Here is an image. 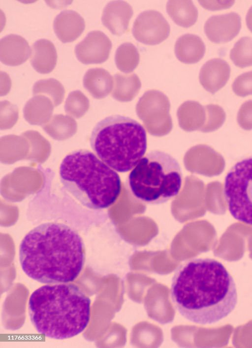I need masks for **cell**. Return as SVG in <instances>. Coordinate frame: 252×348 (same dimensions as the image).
<instances>
[{"mask_svg": "<svg viewBox=\"0 0 252 348\" xmlns=\"http://www.w3.org/2000/svg\"><path fill=\"white\" fill-rule=\"evenodd\" d=\"M139 59L137 48L130 42L122 44L116 50L115 62L118 69L124 73L132 72L137 66Z\"/></svg>", "mask_w": 252, "mask_h": 348, "instance_id": "19", "label": "cell"}, {"mask_svg": "<svg viewBox=\"0 0 252 348\" xmlns=\"http://www.w3.org/2000/svg\"><path fill=\"white\" fill-rule=\"evenodd\" d=\"M206 107L209 113V121L205 130L213 131L223 125L226 119V114L223 109L219 105L210 104Z\"/></svg>", "mask_w": 252, "mask_h": 348, "instance_id": "25", "label": "cell"}, {"mask_svg": "<svg viewBox=\"0 0 252 348\" xmlns=\"http://www.w3.org/2000/svg\"><path fill=\"white\" fill-rule=\"evenodd\" d=\"M114 78L116 87L113 96L119 100H130L140 87L139 79L135 74L130 75L116 74Z\"/></svg>", "mask_w": 252, "mask_h": 348, "instance_id": "20", "label": "cell"}, {"mask_svg": "<svg viewBox=\"0 0 252 348\" xmlns=\"http://www.w3.org/2000/svg\"><path fill=\"white\" fill-rule=\"evenodd\" d=\"M241 18L234 12L213 15L205 23L204 32L208 38L216 43L227 42L239 33Z\"/></svg>", "mask_w": 252, "mask_h": 348, "instance_id": "10", "label": "cell"}, {"mask_svg": "<svg viewBox=\"0 0 252 348\" xmlns=\"http://www.w3.org/2000/svg\"><path fill=\"white\" fill-rule=\"evenodd\" d=\"M237 118L239 125L242 129L252 130V100L246 101L241 106Z\"/></svg>", "mask_w": 252, "mask_h": 348, "instance_id": "26", "label": "cell"}, {"mask_svg": "<svg viewBox=\"0 0 252 348\" xmlns=\"http://www.w3.org/2000/svg\"><path fill=\"white\" fill-rule=\"evenodd\" d=\"M232 88L238 96L245 97L252 94V70L239 75L234 80Z\"/></svg>", "mask_w": 252, "mask_h": 348, "instance_id": "24", "label": "cell"}, {"mask_svg": "<svg viewBox=\"0 0 252 348\" xmlns=\"http://www.w3.org/2000/svg\"><path fill=\"white\" fill-rule=\"evenodd\" d=\"M112 46L110 39L104 33L93 30L76 45L75 53L83 64L101 63L108 58Z\"/></svg>", "mask_w": 252, "mask_h": 348, "instance_id": "9", "label": "cell"}, {"mask_svg": "<svg viewBox=\"0 0 252 348\" xmlns=\"http://www.w3.org/2000/svg\"><path fill=\"white\" fill-rule=\"evenodd\" d=\"M246 22L248 28L252 32V5L247 13Z\"/></svg>", "mask_w": 252, "mask_h": 348, "instance_id": "28", "label": "cell"}, {"mask_svg": "<svg viewBox=\"0 0 252 348\" xmlns=\"http://www.w3.org/2000/svg\"><path fill=\"white\" fill-rule=\"evenodd\" d=\"M31 48L30 62L32 67L41 74L52 71L57 60L54 44L49 40L40 39L32 44Z\"/></svg>", "mask_w": 252, "mask_h": 348, "instance_id": "15", "label": "cell"}, {"mask_svg": "<svg viewBox=\"0 0 252 348\" xmlns=\"http://www.w3.org/2000/svg\"><path fill=\"white\" fill-rule=\"evenodd\" d=\"M230 74V67L228 63L221 58H215L203 65L199 78L204 88L214 94L225 85Z\"/></svg>", "mask_w": 252, "mask_h": 348, "instance_id": "12", "label": "cell"}, {"mask_svg": "<svg viewBox=\"0 0 252 348\" xmlns=\"http://www.w3.org/2000/svg\"><path fill=\"white\" fill-rule=\"evenodd\" d=\"M205 45L202 39L197 35L187 33L179 37L175 44L176 58L186 64L198 62L205 53Z\"/></svg>", "mask_w": 252, "mask_h": 348, "instance_id": "16", "label": "cell"}, {"mask_svg": "<svg viewBox=\"0 0 252 348\" xmlns=\"http://www.w3.org/2000/svg\"><path fill=\"white\" fill-rule=\"evenodd\" d=\"M59 172L64 188L90 209L107 208L121 194L122 182L118 174L88 150L68 154L61 162Z\"/></svg>", "mask_w": 252, "mask_h": 348, "instance_id": "4", "label": "cell"}, {"mask_svg": "<svg viewBox=\"0 0 252 348\" xmlns=\"http://www.w3.org/2000/svg\"><path fill=\"white\" fill-rule=\"evenodd\" d=\"M89 101L80 90L73 91L69 94L65 101V112L76 117L82 116L88 110Z\"/></svg>", "mask_w": 252, "mask_h": 348, "instance_id": "23", "label": "cell"}, {"mask_svg": "<svg viewBox=\"0 0 252 348\" xmlns=\"http://www.w3.org/2000/svg\"><path fill=\"white\" fill-rule=\"evenodd\" d=\"M182 178L178 161L166 152L155 150L144 156L131 170L127 183L136 199L148 204H158L179 194Z\"/></svg>", "mask_w": 252, "mask_h": 348, "instance_id": "6", "label": "cell"}, {"mask_svg": "<svg viewBox=\"0 0 252 348\" xmlns=\"http://www.w3.org/2000/svg\"><path fill=\"white\" fill-rule=\"evenodd\" d=\"M85 23L82 17L76 11L64 10L58 14L53 22L54 32L63 43L71 42L83 32Z\"/></svg>", "mask_w": 252, "mask_h": 348, "instance_id": "14", "label": "cell"}, {"mask_svg": "<svg viewBox=\"0 0 252 348\" xmlns=\"http://www.w3.org/2000/svg\"><path fill=\"white\" fill-rule=\"evenodd\" d=\"M83 84L94 97L101 98L109 92L112 85V77L109 72L103 68H91L84 76Z\"/></svg>", "mask_w": 252, "mask_h": 348, "instance_id": "17", "label": "cell"}, {"mask_svg": "<svg viewBox=\"0 0 252 348\" xmlns=\"http://www.w3.org/2000/svg\"><path fill=\"white\" fill-rule=\"evenodd\" d=\"M223 192L231 216L252 226V156L231 168L225 177Z\"/></svg>", "mask_w": 252, "mask_h": 348, "instance_id": "7", "label": "cell"}, {"mask_svg": "<svg viewBox=\"0 0 252 348\" xmlns=\"http://www.w3.org/2000/svg\"><path fill=\"white\" fill-rule=\"evenodd\" d=\"M91 304L90 298L75 284L46 285L31 294L28 312L39 333L63 340L86 329L91 317Z\"/></svg>", "mask_w": 252, "mask_h": 348, "instance_id": "3", "label": "cell"}, {"mask_svg": "<svg viewBox=\"0 0 252 348\" xmlns=\"http://www.w3.org/2000/svg\"><path fill=\"white\" fill-rule=\"evenodd\" d=\"M166 11L177 25L189 28L196 22L198 10L191 0H169Z\"/></svg>", "mask_w": 252, "mask_h": 348, "instance_id": "18", "label": "cell"}, {"mask_svg": "<svg viewBox=\"0 0 252 348\" xmlns=\"http://www.w3.org/2000/svg\"><path fill=\"white\" fill-rule=\"evenodd\" d=\"M133 14L132 7L126 1H111L103 9L101 21L112 34L120 36L127 30Z\"/></svg>", "mask_w": 252, "mask_h": 348, "instance_id": "11", "label": "cell"}, {"mask_svg": "<svg viewBox=\"0 0 252 348\" xmlns=\"http://www.w3.org/2000/svg\"><path fill=\"white\" fill-rule=\"evenodd\" d=\"M229 56L238 67L252 66V38L245 36L239 39L231 50Z\"/></svg>", "mask_w": 252, "mask_h": 348, "instance_id": "21", "label": "cell"}, {"mask_svg": "<svg viewBox=\"0 0 252 348\" xmlns=\"http://www.w3.org/2000/svg\"><path fill=\"white\" fill-rule=\"evenodd\" d=\"M170 295L180 314L199 324L215 323L231 313L237 303L233 278L218 261L188 260L176 269Z\"/></svg>", "mask_w": 252, "mask_h": 348, "instance_id": "1", "label": "cell"}, {"mask_svg": "<svg viewBox=\"0 0 252 348\" xmlns=\"http://www.w3.org/2000/svg\"><path fill=\"white\" fill-rule=\"evenodd\" d=\"M132 33L139 42L155 45L165 40L169 35V23L159 12L148 10L142 12L133 23Z\"/></svg>", "mask_w": 252, "mask_h": 348, "instance_id": "8", "label": "cell"}, {"mask_svg": "<svg viewBox=\"0 0 252 348\" xmlns=\"http://www.w3.org/2000/svg\"><path fill=\"white\" fill-rule=\"evenodd\" d=\"M31 53L28 42L20 35L10 34L0 40V60L5 65H20L27 60Z\"/></svg>", "mask_w": 252, "mask_h": 348, "instance_id": "13", "label": "cell"}, {"mask_svg": "<svg viewBox=\"0 0 252 348\" xmlns=\"http://www.w3.org/2000/svg\"><path fill=\"white\" fill-rule=\"evenodd\" d=\"M199 2L204 8L208 10H216L226 9L231 6L234 0L205 1L199 0Z\"/></svg>", "mask_w": 252, "mask_h": 348, "instance_id": "27", "label": "cell"}, {"mask_svg": "<svg viewBox=\"0 0 252 348\" xmlns=\"http://www.w3.org/2000/svg\"><path fill=\"white\" fill-rule=\"evenodd\" d=\"M90 144L96 155L115 171L131 170L145 155L147 148L144 127L129 117L107 116L94 127Z\"/></svg>", "mask_w": 252, "mask_h": 348, "instance_id": "5", "label": "cell"}, {"mask_svg": "<svg viewBox=\"0 0 252 348\" xmlns=\"http://www.w3.org/2000/svg\"><path fill=\"white\" fill-rule=\"evenodd\" d=\"M19 261L24 272L44 284L73 282L85 262L84 243L73 228L58 222L42 223L22 240Z\"/></svg>", "mask_w": 252, "mask_h": 348, "instance_id": "2", "label": "cell"}, {"mask_svg": "<svg viewBox=\"0 0 252 348\" xmlns=\"http://www.w3.org/2000/svg\"><path fill=\"white\" fill-rule=\"evenodd\" d=\"M47 94L57 106L62 102L64 94V89L58 81L54 78L41 80L37 81L33 87V94Z\"/></svg>", "mask_w": 252, "mask_h": 348, "instance_id": "22", "label": "cell"}]
</instances>
